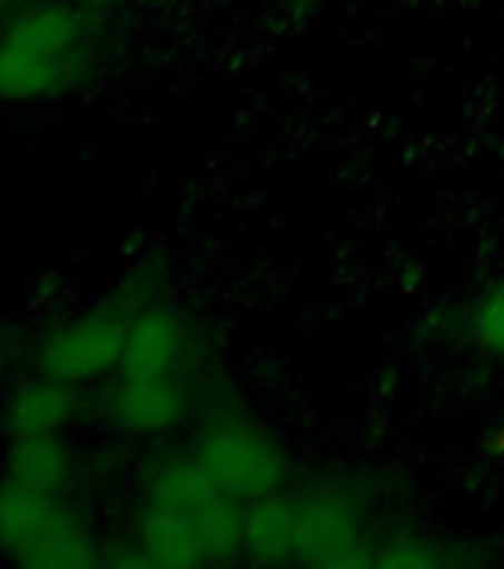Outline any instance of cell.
<instances>
[{
    "label": "cell",
    "mask_w": 504,
    "mask_h": 569,
    "mask_svg": "<svg viewBox=\"0 0 504 569\" xmlns=\"http://www.w3.org/2000/svg\"><path fill=\"white\" fill-rule=\"evenodd\" d=\"M83 27L69 9H27L0 33V101L62 96L80 74Z\"/></svg>",
    "instance_id": "cell-2"
},
{
    "label": "cell",
    "mask_w": 504,
    "mask_h": 569,
    "mask_svg": "<svg viewBox=\"0 0 504 569\" xmlns=\"http://www.w3.org/2000/svg\"><path fill=\"white\" fill-rule=\"evenodd\" d=\"M297 510V560L324 569L374 567L377 555L368 551L354 505L336 489H315Z\"/></svg>",
    "instance_id": "cell-5"
},
{
    "label": "cell",
    "mask_w": 504,
    "mask_h": 569,
    "mask_svg": "<svg viewBox=\"0 0 504 569\" xmlns=\"http://www.w3.org/2000/svg\"><path fill=\"white\" fill-rule=\"evenodd\" d=\"M80 389L36 371L12 382L0 398V433L3 439L66 433L80 416Z\"/></svg>",
    "instance_id": "cell-6"
},
{
    "label": "cell",
    "mask_w": 504,
    "mask_h": 569,
    "mask_svg": "<svg viewBox=\"0 0 504 569\" xmlns=\"http://www.w3.org/2000/svg\"><path fill=\"white\" fill-rule=\"evenodd\" d=\"M244 546L258 563H288L297 558V510L294 501L270 496L244 507Z\"/></svg>",
    "instance_id": "cell-11"
},
{
    "label": "cell",
    "mask_w": 504,
    "mask_h": 569,
    "mask_svg": "<svg viewBox=\"0 0 504 569\" xmlns=\"http://www.w3.org/2000/svg\"><path fill=\"white\" fill-rule=\"evenodd\" d=\"M194 457L211 475L220 492L240 501L270 496L285 478L279 445L261 430L244 425H217L194 445Z\"/></svg>",
    "instance_id": "cell-4"
},
{
    "label": "cell",
    "mask_w": 504,
    "mask_h": 569,
    "mask_svg": "<svg viewBox=\"0 0 504 569\" xmlns=\"http://www.w3.org/2000/svg\"><path fill=\"white\" fill-rule=\"evenodd\" d=\"M107 412L119 430L131 436H155L178 425L185 412V391L172 373L160 377H125L116 382Z\"/></svg>",
    "instance_id": "cell-7"
},
{
    "label": "cell",
    "mask_w": 504,
    "mask_h": 569,
    "mask_svg": "<svg viewBox=\"0 0 504 569\" xmlns=\"http://www.w3.org/2000/svg\"><path fill=\"white\" fill-rule=\"evenodd\" d=\"M436 563L439 560L434 558V551L416 540L389 542V549L377 551V560H374V567L383 569H431Z\"/></svg>",
    "instance_id": "cell-15"
},
{
    "label": "cell",
    "mask_w": 504,
    "mask_h": 569,
    "mask_svg": "<svg viewBox=\"0 0 504 569\" xmlns=\"http://www.w3.org/2000/svg\"><path fill=\"white\" fill-rule=\"evenodd\" d=\"M134 315L137 311L113 297L101 309H89L53 323L36 341L33 368L78 389L101 380L110 371H119Z\"/></svg>",
    "instance_id": "cell-3"
},
{
    "label": "cell",
    "mask_w": 504,
    "mask_h": 569,
    "mask_svg": "<svg viewBox=\"0 0 504 569\" xmlns=\"http://www.w3.org/2000/svg\"><path fill=\"white\" fill-rule=\"evenodd\" d=\"M0 478L45 496L66 498L78 480V460L62 433L21 436V439H7L3 445Z\"/></svg>",
    "instance_id": "cell-8"
},
{
    "label": "cell",
    "mask_w": 504,
    "mask_h": 569,
    "mask_svg": "<svg viewBox=\"0 0 504 569\" xmlns=\"http://www.w3.org/2000/svg\"><path fill=\"white\" fill-rule=\"evenodd\" d=\"M235 501L238 498L220 492L190 516L205 549V560H235L240 551H247V546H244V510H238Z\"/></svg>",
    "instance_id": "cell-13"
},
{
    "label": "cell",
    "mask_w": 504,
    "mask_h": 569,
    "mask_svg": "<svg viewBox=\"0 0 504 569\" xmlns=\"http://www.w3.org/2000/svg\"><path fill=\"white\" fill-rule=\"evenodd\" d=\"M137 542L151 567L185 569L205 563V549L194 519L164 505H146L137 522Z\"/></svg>",
    "instance_id": "cell-10"
},
{
    "label": "cell",
    "mask_w": 504,
    "mask_h": 569,
    "mask_svg": "<svg viewBox=\"0 0 504 569\" xmlns=\"http://www.w3.org/2000/svg\"><path fill=\"white\" fill-rule=\"evenodd\" d=\"M0 558L24 569H87L105 563V551L69 496L0 478Z\"/></svg>",
    "instance_id": "cell-1"
},
{
    "label": "cell",
    "mask_w": 504,
    "mask_h": 569,
    "mask_svg": "<svg viewBox=\"0 0 504 569\" xmlns=\"http://www.w3.org/2000/svg\"><path fill=\"white\" fill-rule=\"evenodd\" d=\"M185 353V323L176 311L164 306H149L137 311L128 323L122 365L125 377H160L176 371Z\"/></svg>",
    "instance_id": "cell-9"
},
{
    "label": "cell",
    "mask_w": 504,
    "mask_h": 569,
    "mask_svg": "<svg viewBox=\"0 0 504 569\" xmlns=\"http://www.w3.org/2000/svg\"><path fill=\"white\" fill-rule=\"evenodd\" d=\"M146 496L151 505L172 507V510L194 516L214 496H220V489L190 451L187 457H169V460L158 462L149 475Z\"/></svg>",
    "instance_id": "cell-12"
},
{
    "label": "cell",
    "mask_w": 504,
    "mask_h": 569,
    "mask_svg": "<svg viewBox=\"0 0 504 569\" xmlns=\"http://www.w3.org/2000/svg\"><path fill=\"white\" fill-rule=\"evenodd\" d=\"M472 332L490 353L504 359V288L481 297L472 309Z\"/></svg>",
    "instance_id": "cell-14"
}]
</instances>
